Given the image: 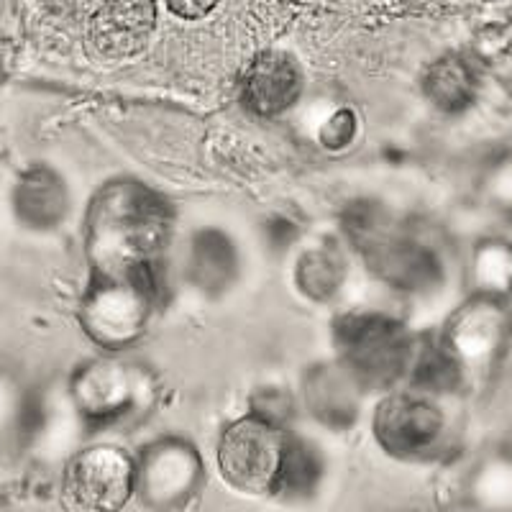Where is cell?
Wrapping results in <instances>:
<instances>
[{
  "mask_svg": "<svg viewBox=\"0 0 512 512\" xmlns=\"http://www.w3.org/2000/svg\"><path fill=\"white\" fill-rule=\"evenodd\" d=\"M502 451H507V454L512 456V433H510V438H507V443H505V448H502Z\"/></svg>",
  "mask_w": 512,
  "mask_h": 512,
  "instance_id": "cell-26",
  "label": "cell"
},
{
  "mask_svg": "<svg viewBox=\"0 0 512 512\" xmlns=\"http://www.w3.org/2000/svg\"><path fill=\"white\" fill-rule=\"evenodd\" d=\"M136 497V459L113 443H93L67 456L59 484L64 512H123Z\"/></svg>",
  "mask_w": 512,
  "mask_h": 512,
  "instance_id": "cell-6",
  "label": "cell"
},
{
  "mask_svg": "<svg viewBox=\"0 0 512 512\" xmlns=\"http://www.w3.org/2000/svg\"><path fill=\"white\" fill-rule=\"evenodd\" d=\"M190 277L208 295H221L239 277V251L226 233L208 228L190 246Z\"/></svg>",
  "mask_w": 512,
  "mask_h": 512,
  "instance_id": "cell-17",
  "label": "cell"
},
{
  "mask_svg": "<svg viewBox=\"0 0 512 512\" xmlns=\"http://www.w3.org/2000/svg\"><path fill=\"white\" fill-rule=\"evenodd\" d=\"M372 433L387 456L420 464L443 454L451 438V423L436 395L392 390L374 408Z\"/></svg>",
  "mask_w": 512,
  "mask_h": 512,
  "instance_id": "cell-5",
  "label": "cell"
},
{
  "mask_svg": "<svg viewBox=\"0 0 512 512\" xmlns=\"http://www.w3.org/2000/svg\"><path fill=\"white\" fill-rule=\"evenodd\" d=\"M136 459V497L154 512H175L190 505L205 484V464L195 443L162 436L146 443Z\"/></svg>",
  "mask_w": 512,
  "mask_h": 512,
  "instance_id": "cell-9",
  "label": "cell"
},
{
  "mask_svg": "<svg viewBox=\"0 0 512 512\" xmlns=\"http://www.w3.org/2000/svg\"><path fill=\"white\" fill-rule=\"evenodd\" d=\"M218 3L221 0H164L167 11L182 21H200V18L210 16L218 8Z\"/></svg>",
  "mask_w": 512,
  "mask_h": 512,
  "instance_id": "cell-24",
  "label": "cell"
},
{
  "mask_svg": "<svg viewBox=\"0 0 512 512\" xmlns=\"http://www.w3.org/2000/svg\"><path fill=\"white\" fill-rule=\"evenodd\" d=\"M159 24L157 0H98L88 18V49L100 59H131Z\"/></svg>",
  "mask_w": 512,
  "mask_h": 512,
  "instance_id": "cell-10",
  "label": "cell"
},
{
  "mask_svg": "<svg viewBox=\"0 0 512 512\" xmlns=\"http://www.w3.org/2000/svg\"><path fill=\"white\" fill-rule=\"evenodd\" d=\"M154 395V379L146 369L118 359L85 361L70 379L72 408L85 428H113L131 420Z\"/></svg>",
  "mask_w": 512,
  "mask_h": 512,
  "instance_id": "cell-4",
  "label": "cell"
},
{
  "mask_svg": "<svg viewBox=\"0 0 512 512\" xmlns=\"http://www.w3.org/2000/svg\"><path fill=\"white\" fill-rule=\"evenodd\" d=\"M11 208L29 231H52L70 213V190L54 169L31 167L13 185Z\"/></svg>",
  "mask_w": 512,
  "mask_h": 512,
  "instance_id": "cell-14",
  "label": "cell"
},
{
  "mask_svg": "<svg viewBox=\"0 0 512 512\" xmlns=\"http://www.w3.org/2000/svg\"><path fill=\"white\" fill-rule=\"evenodd\" d=\"M510 290H512V246H510Z\"/></svg>",
  "mask_w": 512,
  "mask_h": 512,
  "instance_id": "cell-27",
  "label": "cell"
},
{
  "mask_svg": "<svg viewBox=\"0 0 512 512\" xmlns=\"http://www.w3.org/2000/svg\"><path fill=\"white\" fill-rule=\"evenodd\" d=\"M346 277L344 254L336 244H318L300 256L295 267V280L300 292L315 303H326L341 290Z\"/></svg>",
  "mask_w": 512,
  "mask_h": 512,
  "instance_id": "cell-19",
  "label": "cell"
},
{
  "mask_svg": "<svg viewBox=\"0 0 512 512\" xmlns=\"http://www.w3.org/2000/svg\"><path fill=\"white\" fill-rule=\"evenodd\" d=\"M326 477V461L320 448L308 438L287 431L285 451H282L280 472L274 482L272 497L282 502H305L318 495Z\"/></svg>",
  "mask_w": 512,
  "mask_h": 512,
  "instance_id": "cell-16",
  "label": "cell"
},
{
  "mask_svg": "<svg viewBox=\"0 0 512 512\" xmlns=\"http://www.w3.org/2000/svg\"><path fill=\"white\" fill-rule=\"evenodd\" d=\"M172 210L134 180L108 182L88 210V259L98 277H159Z\"/></svg>",
  "mask_w": 512,
  "mask_h": 512,
  "instance_id": "cell-1",
  "label": "cell"
},
{
  "mask_svg": "<svg viewBox=\"0 0 512 512\" xmlns=\"http://www.w3.org/2000/svg\"><path fill=\"white\" fill-rule=\"evenodd\" d=\"M510 341V300L479 292L448 315L438 336V346L454 361L461 382L487 377Z\"/></svg>",
  "mask_w": 512,
  "mask_h": 512,
  "instance_id": "cell-7",
  "label": "cell"
},
{
  "mask_svg": "<svg viewBox=\"0 0 512 512\" xmlns=\"http://www.w3.org/2000/svg\"><path fill=\"white\" fill-rule=\"evenodd\" d=\"M333 338L338 361H344L364 390H392L408 377L415 341L400 320L382 313L338 315Z\"/></svg>",
  "mask_w": 512,
  "mask_h": 512,
  "instance_id": "cell-2",
  "label": "cell"
},
{
  "mask_svg": "<svg viewBox=\"0 0 512 512\" xmlns=\"http://www.w3.org/2000/svg\"><path fill=\"white\" fill-rule=\"evenodd\" d=\"M423 95L446 116L469 111L479 93V75L474 64L461 54H443L423 72Z\"/></svg>",
  "mask_w": 512,
  "mask_h": 512,
  "instance_id": "cell-15",
  "label": "cell"
},
{
  "mask_svg": "<svg viewBox=\"0 0 512 512\" xmlns=\"http://www.w3.org/2000/svg\"><path fill=\"white\" fill-rule=\"evenodd\" d=\"M285 441L287 428H277L256 415L233 420L221 431L216 446L221 477L244 495L272 497Z\"/></svg>",
  "mask_w": 512,
  "mask_h": 512,
  "instance_id": "cell-8",
  "label": "cell"
},
{
  "mask_svg": "<svg viewBox=\"0 0 512 512\" xmlns=\"http://www.w3.org/2000/svg\"><path fill=\"white\" fill-rule=\"evenodd\" d=\"M303 95V70L292 54L269 52L256 54L241 77V98L254 116H282Z\"/></svg>",
  "mask_w": 512,
  "mask_h": 512,
  "instance_id": "cell-12",
  "label": "cell"
},
{
  "mask_svg": "<svg viewBox=\"0 0 512 512\" xmlns=\"http://www.w3.org/2000/svg\"><path fill=\"white\" fill-rule=\"evenodd\" d=\"M510 336H512V303H510Z\"/></svg>",
  "mask_w": 512,
  "mask_h": 512,
  "instance_id": "cell-28",
  "label": "cell"
},
{
  "mask_svg": "<svg viewBox=\"0 0 512 512\" xmlns=\"http://www.w3.org/2000/svg\"><path fill=\"white\" fill-rule=\"evenodd\" d=\"M364 384L344 361H320L305 372L303 402L308 413L328 428H349L361 413Z\"/></svg>",
  "mask_w": 512,
  "mask_h": 512,
  "instance_id": "cell-13",
  "label": "cell"
},
{
  "mask_svg": "<svg viewBox=\"0 0 512 512\" xmlns=\"http://www.w3.org/2000/svg\"><path fill=\"white\" fill-rule=\"evenodd\" d=\"M510 241L487 239L472 254V285L479 295H495L510 300Z\"/></svg>",
  "mask_w": 512,
  "mask_h": 512,
  "instance_id": "cell-20",
  "label": "cell"
},
{
  "mask_svg": "<svg viewBox=\"0 0 512 512\" xmlns=\"http://www.w3.org/2000/svg\"><path fill=\"white\" fill-rule=\"evenodd\" d=\"M356 134V118L351 111H338L323 123L320 128V141L328 146V149H341V146L349 144Z\"/></svg>",
  "mask_w": 512,
  "mask_h": 512,
  "instance_id": "cell-23",
  "label": "cell"
},
{
  "mask_svg": "<svg viewBox=\"0 0 512 512\" xmlns=\"http://www.w3.org/2000/svg\"><path fill=\"white\" fill-rule=\"evenodd\" d=\"M159 300V277L93 274L80 303V326L103 349L121 351L144 336Z\"/></svg>",
  "mask_w": 512,
  "mask_h": 512,
  "instance_id": "cell-3",
  "label": "cell"
},
{
  "mask_svg": "<svg viewBox=\"0 0 512 512\" xmlns=\"http://www.w3.org/2000/svg\"><path fill=\"white\" fill-rule=\"evenodd\" d=\"M466 502L482 512H512V456L497 451L479 461L466 479Z\"/></svg>",
  "mask_w": 512,
  "mask_h": 512,
  "instance_id": "cell-18",
  "label": "cell"
},
{
  "mask_svg": "<svg viewBox=\"0 0 512 512\" xmlns=\"http://www.w3.org/2000/svg\"><path fill=\"white\" fill-rule=\"evenodd\" d=\"M361 254L367 256L369 267L374 269L379 280L400 292L423 295L441 285L443 267L436 251L420 244L413 236L397 231L395 223L372 244L364 246Z\"/></svg>",
  "mask_w": 512,
  "mask_h": 512,
  "instance_id": "cell-11",
  "label": "cell"
},
{
  "mask_svg": "<svg viewBox=\"0 0 512 512\" xmlns=\"http://www.w3.org/2000/svg\"><path fill=\"white\" fill-rule=\"evenodd\" d=\"M484 192H487V200L497 210L512 216V157L502 159L492 167L487 182H484Z\"/></svg>",
  "mask_w": 512,
  "mask_h": 512,
  "instance_id": "cell-22",
  "label": "cell"
},
{
  "mask_svg": "<svg viewBox=\"0 0 512 512\" xmlns=\"http://www.w3.org/2000/svg\"><path fill=\"white\" fill-rule=\"evenodd\" d=\"M251 415L267 420V423L277 425V428H287L290 420L295 418V400L287 392L264 387V390H259L251 397Z\"/></svg>",
  "mask_w": 512,
  "mask_h": 512,
  "instance_id": "cell-21",
  "label": "cell"
},
{
  "mask_svg": "<svg viewBox=\"0 0 512 512\" xmlns=\"http://www.w3.org/2000/svg\"><path fill=\"white\" fill-rule=\"evenodd\" d=\"M24 405L26 397H18L11 382L0 377V425H11V420L13 423H21Z\"/></svg>",
  "mask_w": 512,
  "mask_h": 512,
  "instance_id": "cell-25",
  "label": "cell"
}]
</instances>
